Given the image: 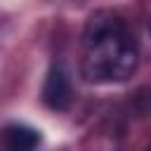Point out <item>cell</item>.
<instances>
[{"instance_id":"6da1fadb","label":"cell","mask_w":151,"mask_h":151,"mask_svg":"<svg viewBox=\"0 0 151 151\" xmlns=\"http://www.w3.org/2000/svg\"><path fill=\"white\" fill-rule=\"evenodd\" d=\"M137 64L139 47L127 24L111 9L94 12L83 31V78L94 85L123 83L137 71Z\"/></svg>"},{"instance_id":"7a4b0ae2","label":"cell","mask_w":151,"mask_h":151,"mask_svg":"<svg viewBox=\"0 0 151 151\" xmlns=\"http://www.w3.org/2000/svg\"><path fill=\"white\" fill-rule=\"evenodd\" d=\"M42 101L54 109V111H64L71 106L73 101V87H71V78L68 73L64 71V66H52L47 78H45V85H42Z\"/></svg>"},{"instance_id":"3957f363","label":"cell","mask_w":151,"mask_h":151,"mask_svg":"<svg viewBox=\"0 0 151 151\" xmlns=\"http://www.w3.org/2000/svg\"><path fill=\"white\" fill-rule=\"evenodd\" d=\"M2 139L14 151H28L40 144V134L28 125H7L2 132Z\"/></svg>"}]
</instances>
